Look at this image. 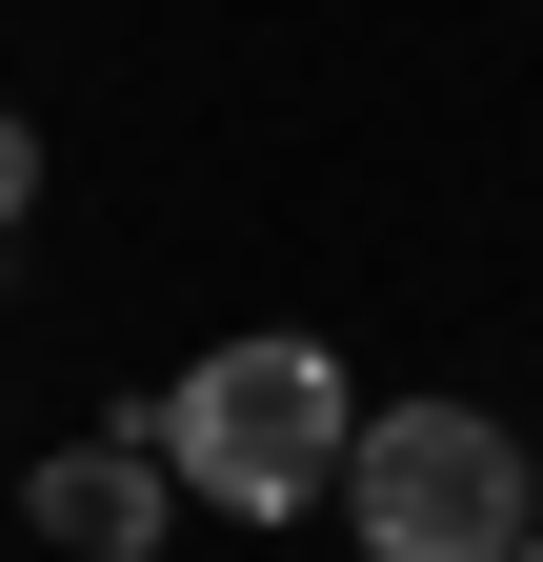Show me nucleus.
Wrapping results in <instances>:
<instances>
[{
    "instance_id": "nucleus-4",
    "label": "nucleus",
    "mask_w": 543,
    "mask_h": 562,
    "mask_svg": "<svg viewBox=\"0 0 543 562\" xmlns=\"http://www.w3.org/2000/svg\"><path fill=\"white\" fill-rule=\"evenodd\" d=\"M21 201H41V121H0V241H21Z\"/></svg>"
},
{
    "instance_id": "nucleus-5",
    "label": "nucleus",
    "mask_w": 543,
    "mask_h": 562,
    "mask_svg": "<svg viewBox=\"0 0 543 562\" xmlns=\"http://www.w3.org/2000/svg\"><path fill=\"white\" fill-rule=\"evenodd\" d=\"M523 562H543V522H523Z\"/></svg>"
},
{
    "instance_id": "nucleus-2",
    "label": "nucleus",
    "mask_w": 543,
    "mask_h": 562,
    "mask_svg": "<svg viewBox=\"0 0 543 562\" xmlns=\"http://www.w3.org/2000/svg\"><path fill=\"white\" fill-rule=\"evenodd\" d=\"M343 542L363 562H523V522H543V482H523V442L484 402H363V442H343Z\"/></svg>"
},
{
    "instance_id": "nucleus-3",
    "label": "nucleus",
    "mask_w": 543,
    "mask_h": 562,
    "mask_svg": "<svg viewBox=\"0 0 543 562\" xmlns=\"http://www.w3.org/2000/svg\"><path fill=\"white\" fill-rule=\"evenodd\" d=\"M21 522H41L60 562H162L181 482H162V442H142V422H121V442H60V462L21 482Z\"/></svg>"
},
{
    "instance_id": "nucleus-1",
    "label": "nucleus",
    "mask_w": 543,
    "mask_h": 562,
    "mask_svg": "<svg viewBox=\"0 0 543 562\" xmlns=\"http://www.w3.org/2000/svg\"><path fill=\"white\" fill-rule=\"evenodd\" d=\"M142 442H162L181 503H222V522H302L322 482H343V442H363V382L322 362L302 322H262V341H201V362L142 402Z\"/></svg>"
}]
</instances>
